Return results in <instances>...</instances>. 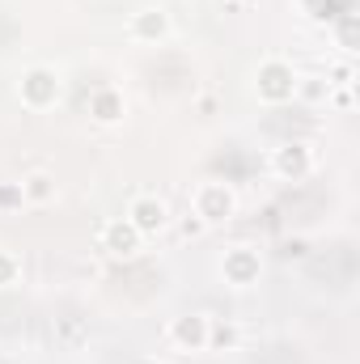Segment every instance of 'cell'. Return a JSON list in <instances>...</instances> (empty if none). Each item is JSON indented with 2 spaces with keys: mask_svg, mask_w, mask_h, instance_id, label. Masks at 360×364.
Returning <instances> with one entry per match:
<instances>
[{
  "mask_svg": "<svg viewBox=\"0 0 360 364\" xmlns=\"http://www.w3.org/2000/svg\"><path fill=\"white\" fill-rule=\"evenodd\" d=\"M297 68L288 64V60H263L259 64V73H255V93H259V102H268V106H280V102H292L297 97Z\"/></svg>",
  "mask_w": 360,
  "mask_h": 364,
  "instance_id": "obj_1",
  "label": "cell"
},
{
  "mask_svg": "<svg viewBox=\"0 0 360 364\" xmlns=\"http://www.w3.org/2000/svg\"><path fill=\"white\" fill-rule=\"evenodd\" d=\"M238 339H242V331L233 322H212L208 318V348H238Z\"/></svg>",
  "mask_w": 360,
  "mask_h": 364,
  "instance_id": "obj_12",
  "label": "cell"
},
{
  "mask_svg": "<svg viewBox=\"0 0 360 364\" xmlns=\"http://www.w3.org/2000/svg\"><path fill=\"white\" fill-rule=\"evenodd\" d=\"M170 343L179 352H208V318L203 314H182L170 322Z\"/></svg>",
  "mask_w": 360,
  "mask_h": 364,
  "instance_id": "obj_8",
  "label": "cell"
},
{
  "mask_svg": "<svg viewBox=\"0 0 360 364\" xmlns=\"http://www.w3.org/2000/svg\"><path fill=\"white\" fill-rule=\"evenodd\" d=\"M127 34L136 43H162V38H170V9H162V4L136 9L132 21H127Z\"/></svg>",
  "mask_w": 360,
  "mask_h": 364,
  "instance_id": "obj_6",
  "label": "cell"
},
{
  "mask_svg": "<svg viewBox=\"0 0 360 364\" xmlns=\"http://www.w3.org/2000/svg\"><path fill=\"white\" fill-rule=\"evenodd\" d=\"M60 90H64V85H60V73L47 68V64H34V68L21 73L17 97H21L26 110H51V106L60 102Z\"/></svg>",
  "mask_w": 360,
  "mask_h": 364,
  "instance_id": "obj_2",
  "label": "cell"
},
{
  "mask_svg": "<svg viewBox=\"0 0 360 364\" xmlns=\"http://www.w3.org/2000/svg\"><path fill=\"white\" fill-rule=\"evenodd\" d=\"M335 106H344V110L352 106V85H348V90H339V93H335Z\"/></svg>",
  "mask_w": 360,
  "mask_h": 364,
  "instance_id": "obj_16",
  "label": "cell"
},
{
  "mask_svg": "<svg viewBox=\"0 0 360 364\" xmlns=\"http://www.w3.org/2000/svg\"><path fill=\"white\" fill-rule=\"evenodd\" d=\"M221 275H225V284H233V288H250V284H259V275H263V259H259V250H255V246H233V250H225V259H221Z\"/></svg>",
  "mask_w": 360,
  "mask_h": 364,
  "instance_id": "obj_4",
  "label": "cell"
},
{
  "mask_svg": "<svg viewBox=\"0 0 360 364\" xmlns=\"http://www.w3.org/2000/svg\"><path fill=\"white\" fill-rule=\"evenodd\" d=\"M191 208L203 225H221L238 212V191L229 182H199L195 195H191Z\"/></svg>",
  "mask_w": 360,
  "mask_h": 364,
  "instance_id": "obj_3",
  "label": "cell"
},
{
  "mask_svg": "<svg viewBox=\"0 0 360 364\" xmlns=\"http://www.w3.org/2000/svg\"><path fill=\"white\" fill-rule=\"evenodd\" d=\"M199 229H203V220H199V216H191V220H182V233H186V237H191V233H199Z\"/></svg>",
  "mask_w": 360,
  "mask_h": 364,
  "instance_id": "obj_15",
  "label": "cell"
},
{
  "mask_svg": "<svg viewBox=\"0 0 360 364\" xmlns=\"http://www.w3.org/2000/svg\"><path fill=\"white\" fill-rule=\"evenodd\" d=\"M127 220L136 225L140 237H157V233L170 225V208H166V199H157V195H136V199L127 203Z\"/></svg>",
  "mask_w": 360,
  "mask_h": 364,
  "instance_id": "obj_5",
  "label": "cell"
},
{
  "mask_svg": "<svg viewBox=\"0 0 360 364\" xmlns=\"http://www.w3.org/2000/svg\"><path fill=\"white\" fill-rule=\"evenodd\" d=\"M140 246H144V237L136 233V225L127 216H115V220L102 225V250H110L115 259H132Z\"/></svg>",
  "mask_w": 360,
  "mask_h": 364,
  "instance_id": "obj_7",
  "label": "cell"
},
{
  "mask_svg": "<svg viewBox=\"0 0 360 364\" xmlns=\"http://www.w3.org/2000/svg\"><path fill=\"white\" fill-rule=\"evenodd\" d=\"M21 199H26L30 208L51 203V199H55V174H47V170H30V174L21 178Z\"/></svg>",
  "mask_w": 360,
  "mask_h": 364,
  "instance_id": "obj_10",
  "label": "cell"
},
{
  "mask_svg": "<svg viewBox=\"0 0 360 364\" xmlns=\"http://www.w3.org/2000/svg\"><path fill=\"white\" fill-rule=\"evenodd\" d=\"M297 93H301V97H309V102H327V97H331V85L309 77V81H297Z\"/></svg>",
  "mask_w": 360,
  "mask_h": 364,
  "instance_id": "obj_14",
  "label": "cell"
},
{
  "mask_svg": "<svg viewBox=\"0 0 360 364\" xmlns=\"http://www.w3.org/2000/svg\"><path fill=\"white\" fill-rule=\"evenodd\" d=\"M123 93L119 90H110V85H102V90H93V97H90V114L97 119V123H119L123 119Z\"/></svg>",
  "mask_w": 360,
  "mask_h": 364,
  "instance_id": "obj_11",
  "label": "cell"
},
{
  "mask_svg": "<svg viewBox=\"0 0 360 364\" xmlns=\"http://www.w3.org/2000/svg\"><path fill=\"white\" fill-rule=\"evenodd\" d=\"M17 275H21L17 255H13V250H0V288H13V284H17Z\"/></svg>",
  "mask_w": 360,
  "mask_h": 364,
  "instance_id": "obj_13",
  "label": "cell"
},
{
  "mask_svg": "<svg viewBox=\"0 0 360 364\" xmlns=\"http://www.w3.org/2000/svg\"><path fill=\"white\" fill-rule=\"evenodd\" d=\"M271 170H275L280 178L297 182L314 170V153H309L305 144H280V149L271 153Z\"/></svg>",
  "mask_w": 360,
  "mask_h": 364,
  "instance_id": "obj_9",
  "label": "cell"
}]
</instances>
